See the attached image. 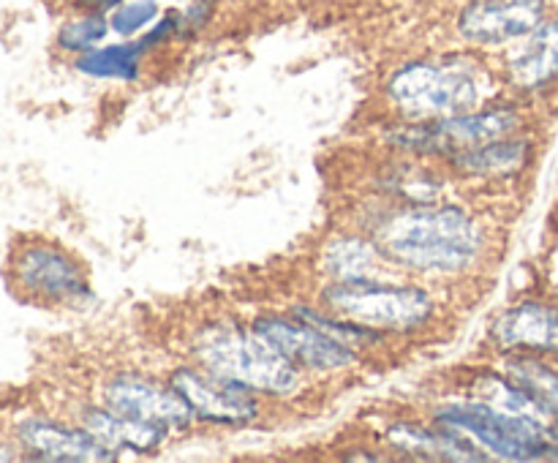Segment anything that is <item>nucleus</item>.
<instances>
[{
	"mask_svg": "<svg viewBox=\"0 0 558 463\" xmlns=\"http://www.w3.org/2000/svg\"><path fill=\"white\" fill-rule=\"evenodd\" d=\"M371 232L398 272L456 294L490 278L505 251L499 205L458 194L420 205L357 196L341 218Z\"/></svg>",
	"mask_w": 558,
	"mask_h": 463,
	"instance_id": "1",
	"label": "nucleus"
},
{
	"mask_svg": "<svg viewBox=\"0 0 558 463\" xmlns=\"http://www.w3.org/2000/svg\"><path fill=\"white\" fill-rule=\"evenodd\" d=\"M374 96L381 118L445 120L496 101L505 85L490 54L450 44L392 60Z\"/></svg>",
	"mask_w": 558,
	"mask_h": 463,
	"instance_id": "2",
	"label": "nucleus"
},
{
	"mask_svg": "<svg viewBox=\"0 0 558 463\" xmlns=\"http://www.w3.org/2000/svg\"><path fill=\"white\" fill-rule=\"evenodd\" d=\"M174 354L240 381L272 406H298L319 387L294 368L248 316L232 310H210L191 319L174 343Z\"/></svg>",
	"mask_w": 558,
	"mask_h": 463,
	"instance_id": "3",
	"label": "nucleus"
},
{
	"mask_svg": "<svg viewBox=\"0 0 558 463\" xmlns=\"http://www.w3.org/2000/svg\"><path fill=\"white\" fill-rule=\"evenodd\" d=\"M456 294L412 276H381L363 281H322L314 300L332 314L371 327L392 341H425L452 319Z\"/></svg>",
	"mask_w": 558,
	"mask_h": 463,
	"instance_id": "4",
	"label": "nucleus"
},
{
	"mask_svg": "<svg viewBox=\"0 0 558 463\" xmlns=\"http://www.w3.org/2000/svg\"><path fill=\"white\" fill-rule=\"evenodd\" d=\"M417 409L436 423L450 425L477 441L494 463H548L550 447L558 441L556 419L505 412L452 387L425 398Z\"/></svg>",
	"mask_w": 558,
	"mask_h": 463,
	"instance_id": "5",
	"label": "nucleus"
},
{
	"mask_svg": "<svg viewBox=\"0 0 558 463\" xmlns=\"http://www.w3.org/2000/svg\"><path fill=\"white\" fill-rule=\"evenodd\" d=\"M11 292L38 308H85L93 303L90 267L76 251L44 234L14 240L5 261Z\"/></svg>",
	"mask_w": 558,
	"mask_h": 463,
	"instance_id": "6",
	"label": "nucleus"
},
{
	"mask_svg": "<svg viewBox=\"0 0 558 463\" xmlns=\"http://www.w3.org/2000/svg\"><path fill=\"white\" fill-rule=\"evenodd\" d=\"M539 156H543V134L539 129H529L485 142L480 147H469L441 163L463 194L501 205L507 196L526 188Z\"/></svg>",
	"mask_w": 558,
	"mask_h": 463,
	"instance_id": "7",
	"label": "nucleus"
},
{
	"mask_svg": "<svg viewBox=\"0 0 558 463\" xmlns=\"http://www.w3.org/2000/svg\"><path fill=\"white\" fill-rule=\"evenodd\" d=\"M251 325L316 385H336L354 379L374 357L338 341L289 308H256Z\"/></svg>",
	"mask_w": 558,
	"mask_h": 463,
	"instance_id": "8",
	"label": "nucleus"
},
{
	"mask_svg": "<svg viewBox=\"0 0 558 463\" xmlns=\"http://www.w3.org/2000/svg\"><path fill=\"white\" fill-rule=\"evenodd\" d=\"M163 374L191 409L196 428L248 430L267 423L272 414V403L254 390L180 354H174Z\"/></svg>",
	"mask_w": 558,
	"mask_h": 463,
	"instance_id": "9",
	"label": "nucleus"
},
{
	"mask_svg": "<svg viewBox=\"0 0 558 463\" xmlns=\"http://www.w3.org/2000/svg\"><path fill=\"white\" fill-rule=\"evenodd\" d=\"M90 395L114 412L129 414L142 423L161 425L174 439H183L196 430L194 414L163 370H150L142 365H112L96 376Z\"/></svg>",
	"mask_w": 558,
	"mask_h": 463,
	"instance_id": "10",
	"label": "nucleus"
},
{
	"mask_svg": "<svg viewBox=\"0 0 558 463\" xmlns=\"http://www.w3.org/2000/svg\"><path fill=\"white\" fill-rule=\"evenodd\" d=\"M374 439L392 461L420 463H494L488 452L461 430L430 419L412 406V412L385 414L371 428Z\"/></svg>",
	"mask_w": 558,
	"mask_h": 463,
	"instance_id": "11",
	"label": "nucleus"
},
{
	"mask_svg": "<svg viewBox=\"0 0 558 463\" xmlns=\"http://www.w3.org/2000/svg\"><path fill=\"white\" fill-rule=\"evenodd\" d=\"M556 0H458L450 14L452 44L496 58L532 33Z\"/></svg>",
	"mask_w": 558,
	"mask_h": 463,
	"instance_id": "12",
	"label": "nucleus"
},
{
	"mask_svg": "<svg viewBox=\"0 0 558 463\" xmlns=\"http://www.w3.org/2000/svg\"><path fill=\"white\" fill-rule=\"evenodd\" d=\"M490 357L537 354L558 360V292H526L494 310L483 332Z\"/></svg>",
	"mask_w": 558,
	"mask_h": 463,
	"instance_id": "13",
	"label": "nucleus"
},
{
	"mask_svg": "<svg viewBox=\"0 0 558 463\" xmlns=\"http://www.w3.org/2000/svg\"><path fill=\"white\" fill-rule=\"evenodd\" d=\"M494 60L507 96L539 109L558 98V3L532 33Z\"/></svg>",
	"mask_w": 558,
	"mask_h": 463,
	"instance_id": "14",
	"label": "nucleus"
},
{
	"mask_svg": "<svg viewBox=\"0 0 558 463\" xmlns=\"http://www.w3.org/2000/svg\"><path fill=\"white\" fill-rule=\"evenodd\" d=\"M11 436L36 463H114L112 450L93 439L69 414L25 412L11 423Z\"/></svg>",
	"mask_w": 558,
	"mask_h": 463,
	"instance_id": "15",
	"label": "nucleus"
},
{
	"mask_svg": "<svg viewBox=\"0 0 558 463\" xmlns=\"http://www.w3.org/2000/svg\"><path fill=\"white\" fill-rule=\"evenodd\" d=\"M316 281H363V278L396 276V265L371 232L349 223H338L319 240L311 254Z\"/></svg>",
	"mask_w": 558,
	"mask_h": 463,
	"instance_id": "16",
	"label": "nucleus"
},
{
	"mask_svg": "<svg viewBox=\"0 0 558 463\" xmlns=\"http://www.w3.org/2000/svg\"><path fill=\"white\" fill-rule=\"evenodd\" d=\"M65 414L71 419H76L107 450H112L120 461H125V458L156 455L169 441H174V436L167 428H161V425L142 423V419L129 417V414L114 412L107 403L93 398L90 392L74 398L71 406L65 409Z\"/></svg>",
	"mask_w": 558,
	"mask_h": 463,
	"instance_id": "17",
	"label": "nucleus"
},
{
	"mask_svg": "<svg viewBox=\"0 0 558 463\" xmlns=\"http://www.w3.org/2000/svg\"><path fill=\"white\" fill-rule=\"evenodd\" d=\"M153 54L140 44V38H118V41H104L101 47L80 54L71 60V69L80 76L93 82H120V85H134L145 76L147 60Z\"/></svg>",
	"mask_w": 558,
	"mask_h": 463,
	"instance_id": "18",
	"label": "nucleus"
},
{
	"mask_svg": "<svg viewBox=\"0 0 558 463\" xmlns=\"http://www.w3.org/2000/svg\"><path fill=\"white\" fill-rule=\"evenodd\" d=\"M494 360L558 423V360L537 354H501Z\"/></svg>",
	"mask_w": 558,
	"mask_h": 463,
	"instance_id": "19",
	"label": "nucleus"
},
{
	"mask_svg": "<svg viewBox=\"0 0 558 463\" xmlns=\"http://www.w3.org/2000/svg\"><path fill=\"white\" fill-rule=\"evenodd\" d=\"M112 36V25H109V14L90 9H65V16L60 20L58 31L52 36V47L60 58H80V54L90 52V49L101 47L107 38Z\"/></svg>",
	"mask_w": 558,
	"mask_h": 463,
	"instance_id": "20",
	"label": "nucleus"
},
{
	"mask_svg": "<svg viewBox=\"0 0 558 463\" xmlns=\"http://www.w3.org/2000/svg\"><path fill=\"white\" fill-rule=\"evenodd\" d=\"M163 14L161 0H125L123 5L109 14L112 36L118 38H140L158 16Z\"/></svg>",
	"mask_w": 558,
	"mask_h": 463,
	"instance_id": "21",
	"label": "nucleus"
},
{
	"mask_svg": "<svg viewBox=\"0 0 558 463\" xmlns=\"http://www.w3.org/2000/svg\"><path fill=\"white\" fill-rule=\"evenodd\" d=\"M185 41L183 38V11L178 5H169L163 9V14L147 27L145 33L140 36V44L147 49L150 54L161 52V49H169L172 44Z\"/></svg>",
	"mask_w": 558,
	"mask_h": 463,
	"instance_id": "22",
	"label": "nucleus"
},
{
	"mask_svg": "<svg viewBox=\"0 0 558 463\" xmlns=\"http://www.w3.org/2000/svg\"><path fill=\"white\" fill-rule=\"evenodd\" d=\"M183 11V38L191 41V38L199 36L205 27L213 25L218 11V0H185V5H180Z\"/></svg>",
	"mask_w": 558,
	"mask_h": 463,
	"instance_id": "23",
	"label": "nucleus"
},
{
	"mask_svg": "<svg viewBox=\"0 0 558 463\" xmlns=\"http://www.w3.org/2000/svg\"><path fill=\"white\" fill-rule=\"evenodd\" d=\"M125 0H71L74 9H90V11H104V14H112L118 5H123ZM69 5V9H71Z\"/></svg>",
	"mask_w": 558,
	"mask_h": 463,
	"instance_id": "24",
	"label": "nucleus"
},
{
	"mask_svg": "<svg viewBox=\"0 0 558 463\" xmlns=\"http://www.w3.org/2000/svg\"><path fill=\"white\" fill-rule=\"evenodd\" d=\"M44 3L54 5V9H69V5H71V0H44Z\"/></svg>",
	"mask_w": 558,
	"mask_h": 463,
	"instance_id": "25",
	"label": "nucleus"
}]
</instances>
